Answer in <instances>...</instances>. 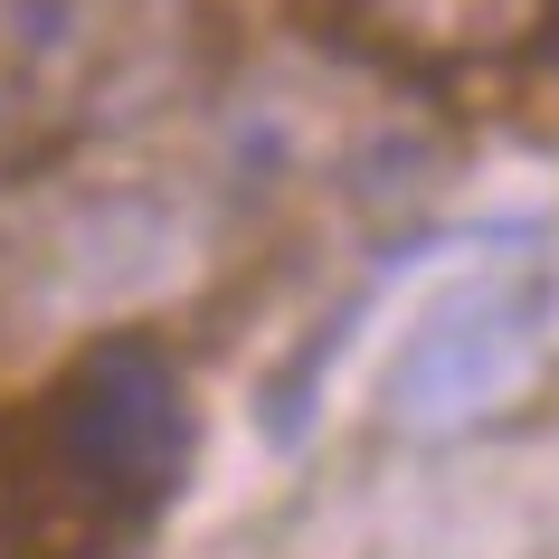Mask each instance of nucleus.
<instances>
[{
    "label": "nucleus",
    "instance_id": "1",
    "mask_svg": "<svg viewBox=\"0 0 559 559\" xmlns=\"http://www.w3.org/2000/svg\"><path fill=\"white\" fill-rule=\"evenodd\" d=\"M190 474V389L143 332L95 342L20 427L10 455V559H123Z\"/></svg>",
    "mask_w": 559,
    "mask_h": 559
},
{
    "label": "nucleus",
    "instance_id": "2",
    "mask_svg": "<svg viewBox=\"0 0 559 559\" xmlns=\"http://www.w3.org/2000/svg\"><path fill=\"white\" fill-rule=\"evenodd\" d=\"M190 0H0V95L20 133H105L180 86Z\"/></svg>",
    "mask_w": 559,
    "mask_h": 559
},
{
    "label": "nucleus",
    "instance_id": "3",
    "mask_svg": "<svg viewBox=\"0 0 559 559\" xmlns=\"http://www.w3.org/2000/svg\"><path fill=\"white\" fill-rule=\"evenodd\" d=\"M559 285L540 265H512V275H474L445 304L417 313V332L389 360V427L408 437H455L474 417H493L512 389L531 380V360L550 342Z\"/></svg>",
    "mask_w": 559,
    "mask_h": 559
},
{
    "label": "nucleus",
    "instance_id": "4",
    "mask_svg": "<svg viewBox=\"0 0 559 559\" xmlns=\"http://www.w3.org/2000/svg\"><path fill=\"white\" fill-rule=\"evenodd\" d=\"M332 10L399 76H484L540 48L559 0H332Z\"/></svg>",
    "mask_w": 559,
    "mask_h": 559
},
{
    "label": "nucleus",
    "instance_id": "5",
    "mask_svg": "<svg viewBox=\"0 0 559 559\" xmlns=\"http://www.w3.org/2000/svg\"><path fill=\"white\" fill-rule=\"evenodd\" d=\"M10 143H20V123H10V95H0V152H10Z\"/></svg>",
    "mask_w": 559,
    "mask_h": 559
}]
</instances>
